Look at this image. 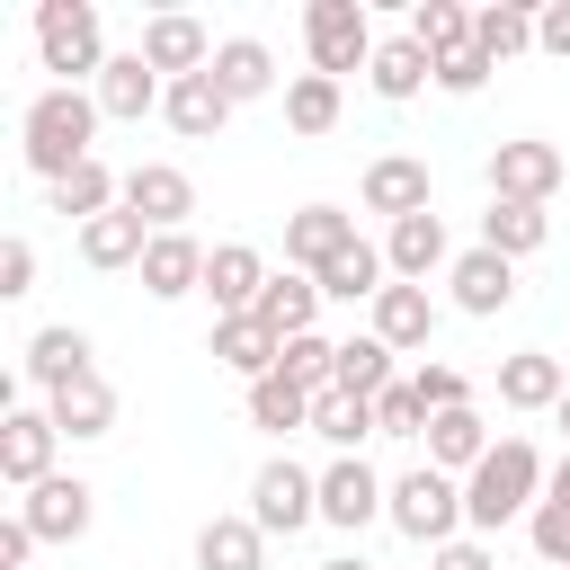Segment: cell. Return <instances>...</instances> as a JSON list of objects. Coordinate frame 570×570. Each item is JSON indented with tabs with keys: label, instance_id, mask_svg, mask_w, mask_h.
<instances>
[{
	"label": "cell",
	"instance_id": "38",
	"mask_svg": "<svg viewBox=\"0 0 570 570\" xmlns=\"http://www.w3.org/2000/svg\"><path fill=\"white\" fill-rule=\"evenodd\" d=\"M472 45H481L490 62L525 53V45H534V9H517V0H490V9H472Z\"/></svg>",
	"mask_w": 570,
	"mask_h": 570
},
{
	"label": "cell",
	"instance_id": "52",
	"mask_svg": "<svg viewBox=\"0 0 570 570\" xmlns=\"http://www.w3.org/2000/svg\"><path fill=\"white\" fill-rule=\"evenodd\" d=\"M552 419H561V436H570V392H561V410H552Z\"/></svg>",
	"mask_w": 570,
	"mask_h": 570
},
{
	"label": "cell",
	"instance_id": "5",
	"mask_svg": "<svg viewBox=\"0 0 570 570\" xmlns=\"http://www.w3.org/2000/svg\"><path fill=\"white\" fill-rule=\"evenodd\" d=\"M303 45H312V71H330V80H347V71H365L374 62V18H365V0H312L303 9Z\"/></svg>",
	"mask_w": 570,
	"mask_h": 570
},
{
	"label": "cell",
	"instance_id": "43",
	"mask_svg": "<svg viewBox=\"0 0 570 570\" xmlns=\"http://www.w3.org/2000/svg\"><path fill=\"white\" fill-rule=\"evenodd\" d=\"M525 534H534V552H543L552 570H570V499H543V508L525 517Z\"/></svg>",
	"mask_w": 570,
	"mask_h": 570
},
{
	"label": "cell",
	"instance_id": "41",
	"mask_svg": "<svg viewBox=\"0 0 570 570\" xmlns=\"http://www.w3.org/2000/svg\"><path fill=\"white\" fill-rule=\"evenodd\" d=\"M312 436H330L338 454H356V436H383V428H374V401H356V392H321V401H312Z\"/></svg>",
	"mask_w": 570,
	"mask_h": 570
},
{
	"label": "cell",
	"instance_id": "29",
	"mask_svg": "<svg viewBox=\"0 0 570 570\" xmlns=\"http://www.w3.org/2000/svg\"><path fill=\"white\" fill-rule=\"evenodd\" d=\"M490 445H499V436L481 428V410H472V401H463V410H436V419H428V463H436V472H472V463H481Z\"/></svg>",
	"mask_w": 570,
	"mask_h": 570
},
{
	"label": "cell",
	"instance_id": "21",
	"mask_svg": "<svg viewBox=\"0 0 570 570\" xmlns=\"http://www.w3.org/2000/svg\"><path fill=\"white\" fill-rule=\"evenodd\" d=\"M160 116H169L187 142H214V134L232 125V98H223V80H214V71H187V80H169Z\"/></svg>",
	"mask_w": 570,
	"mask_h": 570
},
{
	"label": "cell",
	"instance_id": "12",
	"mask_svg": "<svg viewBox=\"0 0 570 570\" xmlns=\"http://www.w3.org/2000/svg\"><path fill=\"white\" fill-rule=\"evenodd\" d=\"M89 98H98V116H107V125H142V116L169 98V80H160L142 53H116V62L89 80Z\"/></svg>",
	"mask_w": 570,
	"mask_h": 570
},
{
	"label": "cell",
	"instance_id": "28",
	"mask_svg": "<svg viewBox=\"0 0 570 570\" xmlns=\"http://www.w3.org/2000/svg\"><path fill=\"white\" fill-rule=\"evenodd\" d=\"M142 249H151V223H142V214H125V205H116V214H98V223H80V258H89V267H107V276H116V267H142Z\"/></svg>",
	"mask_w": 570,
	"mask_h": 570
},
{
	"label": "cell",
	"instance_id": "27",
	"mask_svg": "<svg viewBox=\"0 0 570 570\" xmlns=\"http://www.w3.org/2000/svg\"><path fill=\"white\" fill-rule=\"evenodd\" d=\"M45 196H53V214H62V223H98V214H116V205H125V178H116L107 160H80V169H71V178H53Z\"/></svg>",
	"mask_w": 570,
	"mask_h": 570
},
{
	"label": "cell",
	"instance_id": "48",
	"mask_svg": "<svg viewBox=\"0 0 570 570\" xmlns=\"http://www.w3.org/2000/svg\"><path fill=\"white\" fill-rule=\"evenodd\" d=\"M534 45H543V53H561V62H570V0H552V9H543V18H534Z\"/></svg>",
	"mask_w": 570,
	"mask_h": 570
},
{
	"label": "cell",
	"instance_id": "18",
	"mask_svg": "<svg viewBox=\"0 0 570 570\" xmlns=\"http://www.w3.org/2000/svg\"><path fill=\"white\" fill-rule=\"evenodd\" d=\"M445 285H454V312L490 321V312L517 303V258H499V249H463V258L445 267Z\"/></svg>",
	"mask_w": 570,
	"mask_h": 570
},
{
	"label": "cell",
	"instance_id": "39",
	"mask_svg": "<svg viewBox=\"0 0 570 570\" xmlns=\"http://www.w3.org/2000/svg\"><path fill=\"white\" fill-rule=\"evenodd\" d=\"M285 125L294 134H330L338 125V80L330 71H294L285 80Z\"/></svg>",
	"mask_w": 570,
	"mask_h": 570
},
{
	"label": "cell",
	"instance_id": "20",
	"mask_svg": "<svg viewBox=\"0 0 570 570\" xmlns=\"http://www.w3.org/2000/svg\"><path fill=\"white\" fill-rule=\"evenodd\" d=\"M561 392H570V374H561L552 347H517V356H499V401H508V410H561Z\"/></svg>",
	"mask_w": 570,
	"mask_h": 570
},
{
	"label": "cell",
	"instance_id": "37",
	"mask_svg": "<svg viewBox=\"0 0 570 570\" xmlns=\"http://www.w3.org/2000/svg\"><path fill=\"white\" fill-rule=\"evenodd\" d=\"M249 428H267V436H294V428H312V392H303V383H285V374L249 383Z\"/></svg>",
	"mask_w": 570,
	"mask_h": 570
},
{
	"label": "cell",
	"instance_id": "44",
	"mask_svg": "<svg viewBox=\"0 0 570 570\" xmlns=\"http://www.w3.org/2000/svg\"><path fill=\"white\" fill-rule=\"evenodd\" d=\"M490 71H499V62H490L481 45H463V53H445V62H436V89H445V98H472Z\"/></svg>",
	"mask_w": 570,
	"mask_h": 570
},
{
	"label": "cell",
	"instance_id": "1",
	"mask_svg": "<svg viewBox=\"0 0 570 570\" xmlns=\"http://www.w3.org/2000/svg\"><path fill=\"white\" fill-rule=\"evenodd\" d=\"M98 98L80 89V80H53V89H36V107H27V125H18V151H27V169L53 187V178H71L80 160H98Z\"/></svg>",
	"mask_w": 570,
	"mask_h": 570
},
{
	"label": "cell",
	"instance_id": "22",
	"mask_svg": "<svg viewBox=\"0 0 570 570\" xmlns=\"http://www.w3.org/2000/svg\"><path fill=\"white\" fill-rule=\"evenodd\" d=\"M374 338H383L392 356L428 347V338H436V303H428V285H383V294H374Z\"/></svg>",
	"mask_w": 570,
	"mask_h": 570
},
{
	"label": "cell",
	"instance_id": "47",
	"mask_svg": "<svg viewBox=\"0 0 570 570\" xmlns=\"http://www.w3.org/2000/svg\"><path fill=\"white\" fill-rule=\"evenodd\" d=\"M428 570H499V561H490V543H481V534H454V543H436V561H428Z\"/></svg>",
	"mask_w": 570,
	"mask_h": 570
},
{
	"label": "cell",
	"instance_id": "16",
	"mask_svg": "<svg viewBox=\"0 0 570 570\" xmlns=\"http://www.w3.org/2000/svg\"><path fill=\"white\" fill-rule=\"evenodd\" d=\"M338 249H356V214H338V205H303V214H285V267L321 276Z\"/></svg>",
	"mask_w": 570,
	"mask_h": 570
},
{
	"label": "cell",
	"instance_id": "2",
	"mask_svg": "<svg viewBox=\"0 0 570 570\" xmlns=\"http://www.w3.org/2000/svg\"><path fill=\"white\" fill-rule=\"evenodd\" d=\"M543 481H552L543 454H534L525 436H499V445L463 472V525H472V534H499L508 517H534V508H543Z\"/></svg>",
	"mask_w": 570,
	"mask_h": 570
},
{
	"label": "cell",
	"instance_id": "40",
	"mask_svg": "<svg viewBox=\"0 0 570 570\" xmlns=\"http://www.w3.org/2000/svg\"><path fill=\"white\" fill-rule=\"evenodd\" d=\"M276 374L285 383H303L312 401L338 383V338H321V330H303V338H285V356H276Z\"/></svg>",
	"mask_w": 570,
	"mask_h": 570
},
{
	"label": "cell",
	"instance_id": "7",
	"mask_svg": "<svg viewBox=\"0 0 570 570\" xmlns=\"http://www.w3.org/2000/svg\"><path fill=\"white\" fill-rule=\"evenodd\" d=\"M561 178H570V160H561V142H543V134H517V142L490 151V196H508V205H552Z\"/></svg>",
	"mask_w": 570,
	"mask_h": 570
},
{
	"label": "cell",
	"instance_id": "30",
	"mask_svg": "<svg viewBox=\"0 0 570 570\" xmlns=\"http://www.w3.org/2000/svg\"><path fill=\"white\" fill-rule=\"evenodd\" d=\"M552 240V214L543 205H508V196H490V214H481V249H499V258H534Z\"/></svg>",
	"mask_w": 570,
	"mask_h": 570
},
{
	"label": "cell",
	"instance_id": "50",
	"mask_svg": "<svg viewBox=\"0 0 570 570\" xmlns=\"http://www.w3.org/2000/svg\"><path fill=\"white\" fill-rule=\"evenodd\" d=\"M543 499H570V445H561V463H552V481H543Z\"/></svg>",
	"mask_w": 570,
	"mask_h": 570
},
{
	"label": "cell",
	"instance_id": "24",
	"mask_svg": "<svg viewBox=\"0 0 570 570\" xmlns=\"http://www.w3.org/2000/svg\"><path fill=\"white\" fill-rule=\"evenodd\" d=\"M80 374H98V365H89V330L53 321V330L27 338V383H45V401H53L62 383H80Z\"/></svg>",
	"mask_w": 570,
	"mask_h": 570
},
{
	"label": "cell",
	"instance_id": "45",
	"mask_svg": "<svg viewBox=\"0 0 570 570\" xmlns=\"http://www.w3.org/2000/svg\"><path fill=\"white\" fill-rule=\"evenodd\" d=\"M18 294H36V240H0V303H18Z\"/></svg>",
	"mask_w": 570,
	"mask_h": 570
},
{
	"label": "cell",
	"instance_id": "15",
	"mask_svg": "<svg viewBox=\"0 0 570 570\" xmlns=\"http://www.w3.org/2000/svg\"><path fill=\"white\" fill-rule=\"evenodd\" d=\"M365 214H383V223L428 214V160H419V151H383V160H365Z\"/></svg>",
	"mask_w": 570,
	"mask_h": 570
},
{
	"label": "cell",
	"instance_id": "32",
	"mask_svg": "<svg viewBox=\"0 0 570 570\" xmlns=\"http://www.w3.org/2000/svg\"><path fill=\"white\" fill-rule=\"evenodd\" d=\"M365 80H374V98H392V107H401V98H419V89L436 80V62H428L410 36H383V45H374V62H365Z\"/></svg>",
	"mask_w": 570,
	"mask_h": 570
},
{
	"label": "cell",
	"instance_id": "17",
	"mask_svg": "<svg viewBox=\"0 0 570 570\" xmlns=\"http://www.w3.org/2000/svg\"><path fill=\"white\" fill-rule=\"evenodd\" d=\"M383 267H392V285H428L436 267H454V249H445V214H410V223H392V232H383Z\"/></svg>",
	"mask_w": 570,
	"mask_h": 570
},
{
	"label": "cell",
	"instance_id": "11",
	"mask_svg": "<svg viewBox=\"0 0 570 570\" xmlns=\"http://www.w3.org/2000/svg\"><path fill=\"white\" fill-rule=\"evenodd\" d=\"M53 445H62L53 410H9L0 419V481H18V490L53 481Z\"/></svg>",
	"mask_w": 570,
	"mask_h": 570
},
{
	"label": "cell",
	"instance_id": "4",
	"mask_svg": "<svg viewBox=\"0 0 570 570\" xmlns=\"http://www.w3.org/2000/svg\"><path fill=\"white\" fill-rule=\"evenodd\" d=\"M36 53H45V71H71V80H98L116 62L89 0H36Z\"/></svg>",
	"mask_w": 570,
	"mask_h": 570
},
{
	"label": "cell",
	"instance_id": "49",
	"mask_svg": "<svg viewBox=\"0 0 570 570\" xmlns=\"http://www.w3.org/2000/svg\"><path fill=\"white\" fill-rule=\"evenodd\" d=\"M27 552H36V525L9 517V525H0V570H27Z\"/></svg>",
	"mask_w": 570,
	"mask_h": 570
},
{
	"label": "cell",
	"instance_id": "19",
	"mask_svg": "<svg viewBox=\"0 0 570 570\" xmlns=\"http://www.w3.org/2000/svg\"><path fill=\"white\" fill-rule=\"evenodd\" d=\"M205 258H214V249H196V232H151V249H142V294H160V303L196 294V285H205Z\"/></svg>",
	"mask_w": 570,
	"mask_h": 570
},
{
	"label": "cell",
	"instance_id": "51",
	"mask_svg": "<svg viewBox=\"0 0 570 570\" xmlns=\"http://www.w3.org/2000/svg\"><path fill=\"white\" fill-rule=\"evenodd\" d=\"M321 570H374V561H356V552H338V561H321Z\"/></svg>",
	"mask_w": 570,
	"mask_h": 570
},
{
	"label": "cell",
	"instance_id": "31",
	"mask_svg": "<svg viewBox=\"0 0 570 570\" xmlns=\"http://www.w3.org/2000/svg\"><path fill=\"white\" fill-rule=\"evenodd\" d=\"M45 410H53L62 436H107V428H116V383H107V374H80V383H62Z\"/></svg>",
	"mask_w": 570,
	"mask_h": 570
},
{
	"label": "cell",
	"instance_id": "26",
	"mask_svg": "<svg viewBox=\"0 0 570 570\" xmlns=\"http://www.w3.org/2000/svg\"><path fill=\"white\" fill-rule=\"evenodd\" d=\"M196 570H267V534L249 525V508L196 525Z\"/></svg>",
	"mask_w": 570,
	"mask_h": 570
},
{
	"label": "cell",
	"instance_id": "3",
	"mask_svg": "<svg viewBox=\"0 0 570 570\" xmlns=\"http://www.w3.org/2000/svg\"><path fill=\"white\" fill-rule=\"evenodd\" d=\"M383 517L410 534V543H454V525H463V481L454 472H436V463H410L401 481H392V499H383Z\"/></svg>",
	"mask_w": 570,
	"mask_h": 570
},
{
	"label": "cell",
	"instance_id": "35",
	"mask_svg": "<svg viewBox=\"0 0 570 570\" xmlns=\"http://www.w3.org/2000/svg\"><path fill=\"white\" fill-rule=\"evenodd\" d=\"M401 374H392V347L365 330V338H338V383L330 392H356V401H383Z\"/></svg>",
	"mask_w": 570,
	"mask_h": 570
},
{
	"label": "cell",
	"instance_id": "13",
	"mask_svg": "<svg viewBox=\"0 0 570 570\" xmlns=\"http://www.w3.org/2000/svg\"><path fill=\"white\" fill-rule=\"evenodd\" d=\"M205 294H214V321L258 312V294H267V258H258L249 240H214V258H205Z\"/></svg>",
	"mask_w": 570,
	"mask_h": 570
},
{
	"label": "cell",
	"instance_id": "33",
	"mask_svg": "<svg viewBox=\"0 0 570 570\" xmlns=\"http://www.w3.org/2000/svg\"><path fill=\"white\" fill-rule=\"evenodd\" d=\"M312 285H321L330 303H374V294L392 285V267H383V249H374V240H356V249H338V258H330Z\"/></svg>",
	"mask_w": 570,
	"mask_h": 570
},
{
	"label": "cell",
	"instance_id": "8",
	"mask_svg": "<svg viewBox=\"0 0 570 570\" xmlns=\"http://www.w3.org/2000/svg\"><path fill=\"white\" fill-rule=\"evenodd\" d=\"M125 214H142L151 232H187L196 178H187L178 160H134V169H125Z\"/></svg>",
	"mask_w": 570,
	"mask_h": 570
},
{
	"label": "cell",
	"instance_id": "14",
	"mask_svg": "<svg viewBox=\"0 0 570 570\" xmlns=\"http://www.w3.org/2000/svg\"><path fill=\"white\" fill-rule=\"evenodd\" d=\"M383 499H392V490L374 481V463H365V454H338V463L321 472V517H330L338 534L374 525V517H383Z\"/></svg>",
	"mask_w": 570,
	"mask_h": 570
},
{
	"label": "cell",
	"instance_id": "46",
	"mask_svg": "<svg viewBox=\"0 0 570 570\" xmlns=\"http://www.w3.org/2000/svg\"><path fill=\"white\" fill-rule=\"evenodd\" d=\"M410 383H419V401H428V419H436V410H463V401H472V383H463L454 365H419Z\"/></svg>",
	"mask_w": 570,
	"mask_h": 570
},
{
	"label": "cell",
	"instance_id": "34",
	"mask_svg": "<svg viewBox=\"0 0 570 570\" xmlns=\"http://www.w3.org/2000/svg\"><path fill=\"white\" fill-rule=\"evenodd\" d=\"M321 303H330V294H321L312 276H267V294H258V321H267L276 338H303V330L321 321Z\"/></svg>",
	"mask_w": 570,
	"mask_h": 570
},
{
	"label": "cell",
	"instance_id": "9",
	"mask_svg": "<svg viewBox=\"0 0 570 570\" xmlns=\"http://www.w3.org/2000/svg\"><path fill=\"white\" fill-rule=\"evenodd\" d=\"M18 517L36 525V543H80V534H89V517H98V490H89V481H71V472H53V481H36V490L18 499Z\"/></svg>",
	"mask_w": 570,
	"mask_h": 570
},
{
	"label": "cell",
	"instance_id": "23",
	"mask_svg": "<svg viewBox=\"0 0 570 570\" xmlns=\"http://www.w3.org/2000/svg\"><path fill=\"white\" fill-rule=\"evenodd\" d=\"M214 365H232V374H249V383H267L276 374V356H285V338L258 321V312H240V321H214Z\"/></svg>",
	"mask_w": 570,
	"mask_h": 570
},
{
	"label": "cell",
	"instance_id": "25",
	"mask_svg": "<svg viewBox=\"0 0 570 570\" xmlns=\"http://www.w3.org/2000/svg\"><path fill=\"white\" fill-rule=\"evenodd\" d=\"M205 71L223 80V98H232V107H249V98H267V89H276V53H267L258 36H223Z\"/></svg>",
	"mask_w": 570,
	"mask_h": 570
},
{
	"label": "cell",
	"instance_id": "10",
	"mask_svg": "<svg viewBox=\"0 0 570 570\" xmlns=\"http://www.w3.org/2000/svg\"><path fill=\"white\" fill-rule=\"evenodd\" d=\"M160 80H187V71H205L214 62V36H205V18H187V9H160V18H142V45H134Z\"/></svg>",
	"mask_w": 570,
	"mask_h": 570
},
{
	"label": "cell",
	"instance_id": "36",
	"mask_svg": "<svg viewBox=\"0 0 570 570\" xmlns=\"http://www.w3.org/2000/svg\"><path fill=\"white\" fill-rule=\"evenodd\" d=\"M401 36H410L428 62H445V53H463V45H472V9H454V0H419Z\"/></svg>",
	"mask_w": 570,
	"mask_h": 570
},
{
	"label": "cell",
	"instance_id": "6",
	"mask_svg": "<svg viewBox=\"0 0 570 570\" xmlns=\"http://www.w3.org/2000/svg\"><path fill=\"white\" fill-rule=\"evenodd\" d=\"M321 517V472H303L294 454H267L249 472V525L258 534H303Z\"/></svg>",
	"mask_w": 570,
	"mask_h": 570
},
{
	"label": "cell",
	"instance_id": "42",
	"mask_svg": "<svg viewBox=\"0 0 570 570\" xmlns=\"http://www.w3.org/2000/svg\"><path fill=\"white\" fill-rule=\"evenodd\" d=\"M374 428H383V436H428V401H419V383H392V392L374 401Z\"/></svg>",
	"mask_w": 570,
	"mask_h": 570
}]
</instances>
